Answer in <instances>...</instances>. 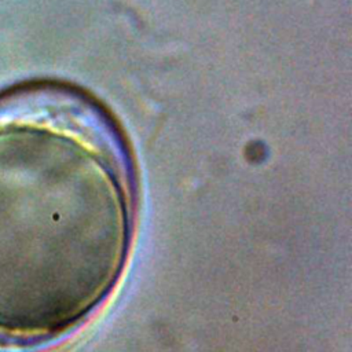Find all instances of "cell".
I'll return each mask as SVG.
<instances>
[{
    "instance_id": "6da1fadb",
    "label": "cell",
    "mask_w": 352,
    "mask_h": 352,
    "mask_svg": "<svg viewBox=\"0 0 352 352\" xmlns=\"http://www.w3.org/2000/svg\"><path fill=\"white\" fill-rule=\"evenodd\" d=\"M109 118L77 91L0 92V352L72 329L116 283L128 184Z\"/></svg>"
}]
</instances>
